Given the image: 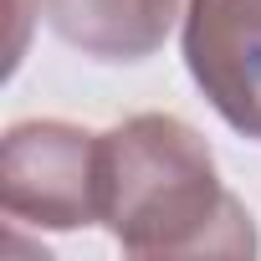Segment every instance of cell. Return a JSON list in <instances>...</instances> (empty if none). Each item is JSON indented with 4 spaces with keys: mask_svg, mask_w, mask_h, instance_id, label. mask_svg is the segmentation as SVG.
<instances>
[{
    "mask_svg": "<svg viewBox=\"0 0 261 261\" xmlns=\"http://www.w3.org/2000/svg\"><path fill=\"white\" fill-rule=\"evenodd\" d=\"M128 256H256L251 210L220 185L210 144L174 113H134L102 134V215Z\"/></svg>",
    "mask_w": 261,
    "mask_h": 261,
    "instance_id": "obj_1",
    "label": "cell"
},
{
    "mask_svg": "<svg viewBox=\"0 0 261 261\" xmlns=\"http://www.w3.org/2000/svg\"><path fill=\"white\" fill-rule=\"evenodd\" d=\"M0 210L36 230H82L102 215V134L67 118H21L0 139Z\"/></svg>",
    "mask_w": 261,
    "mask_h": 261,
    "instance_id": "obj_2",
    "label": "cell"
},
{
    "mask_svg": "<svg viewBox=\"0 0 261 261\" xmlns=\"http://www.w3.org/2000/svg\"><path fill=\"white\" fill-rule=\"evenodd\" d=\"M179 46L225 128L261 144V0H185Z\"/></svg>",
    "mask_w": 261,
    "mask_h": 261,
    "instance_id": "obj_3",
    "label": "cell"
},
{
    "mask_svg": "<svg viewBox=\"0 0 261 261\" xmlns=\"http://www.w3.org/2000/svg\"><path fill=\"white\" fill-rule=\"evenodd\" d=\"M36 16L92 62H149L185 21V0H36Z\"/></svg>",
    "mask_w": 261,
    "mask_h": 261,
    "instance_id": "obj_4",
    "label": "cell"
}]
</instances>
